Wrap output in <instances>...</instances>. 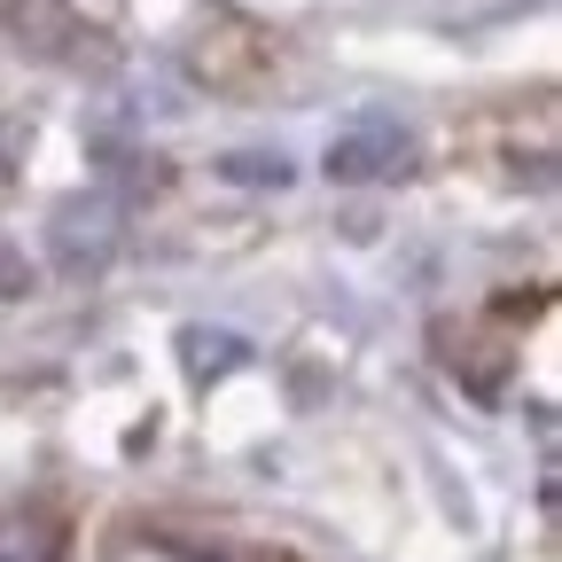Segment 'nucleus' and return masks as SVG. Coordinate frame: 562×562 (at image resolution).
Here are the masks:
<instances>
[{"mask_svg":"<svg viewBox=\"0 0 562 562\" xmlns=\"http://www.w3.org/2000/svg\"><path fill=\"white\" fill-rule=\"evenodd\" d=\"M0 562H63V516L55 508H9L0 516Z\"/></svg>","mask_w":562,"mask_h":562,"instance_id":"obj_3","label":"nucleus"},{"mask_svg":"<svg viewBox=\"0 0 562 562\" xmlns=\"http://www.w3.org/2000/svg\"><path fill=\"white\" fill-rule=\"evenodd\" d=\"M211 172L235 180V188H290V157H281V149H227Z\"/></svg>","mask_w":562,"mask_h":562,"instance_id":"obj_5","label":"nucleus"},{"mask_svg":"<svg viewBox=\"0 0 562 562\" xmlns=\"http://www.w3.org/2000/svg\"><path fill=\"white\" fill-rule=\"evenodd\" d=\"M47 243H55V266H63L70 281L110 273V258H117V203H110V195H70V203H55Z\"/></svg>","mask_w":562,"mask_h":562,"instance_id":"obj_2","label":"nucleus"},{"mask_svg":"<svg viewBox=\"0 0 562 562\" xmlns=\"http://www.w3.org/2000/svg\"><path fill=\"white\" fill-rule=\"evenodd\" d=\"M32 266H24V250L16 243H0V305H16V297H32Z\"/></svg>","mask_w":562,"mask_h":562,"instance_id":"obj_6","label":"nucleus"},{"mask_svg":"<svg viewBox=\"0 0 562 562\" xmlns=\"http://www.w3.org/2000/svg\"><path fill=\"white\" fill-rule=\"evenodd\" d=\"M414 165H422V140H414V125H398L391 110H368V117H351L336 140H328V180L336 188H398V180H414Z\"/></svg>","mask_w":562,"mask_h":562,"instance_id":"obj_1","label":"nucleus"},{"mask_svg":"<svg viewBox=\"0 0 562 562\" xmlns=\"http://www.w3.org/2000/svg\"><path fill=\"white\" fill-rule=\"evenodd\" d=\"M250 360V344L235 336V328H180V368H188V383H220V375H235Z\"/></svg>","mask_w":562,"mask_h":562,"instance_id":"obj_4","label":"nucleus"}]
</instances>
